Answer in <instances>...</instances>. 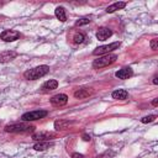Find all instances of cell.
<instances>
[{"label": "cell", "mask_w": 158, "mask_h": 158, "mask_svg": "<svg viewBox=\"0 0 158 158\" xmlns=\"http://www.w3.org/2000/svg\"><path fill=\"white\" fill-rule=\"evenodd\" d=\"M48 72H49V67L48 65H38V67H35L32 69L26 70L23 73V77L26 79H28V80H36V79H40L43 75H46Z\"/></svg>", "instance_id": "6da1fadb"}, {"label": "cell", "mask_w": 158, "mask_h": 158, "mask_svg": "<svg viewBox=\"0 0 158 158\" xmlns=\"http://www.w3.org/2000/svg\"><path fill=\"white\" fill-rule=\"evenodd\" d=\"M52 146V143H49L48 141H43V142H37L35 146H33V149L36 151H44L47 148H49Z\"/></svg>", "instance_id": "ac0fdd59"}, {"label": "cell", "mask_w": 158, "mask_h": 158, "mask_svg": "<svg viewBox=\"0 0 158 158\" xmlns=\"http://www.w3.org/2000/svg\"><path fill=\"white\" fill-rule=\"evenodd\" d=\"M120 42H114V43H110V44H105V46H100L98 48H95L93 51V54L94 56H104V54H109L110 52L117 49L120 47Z\"/></svg>", "instance_id": "5b68a950"}, {"label": "cell", "mask_w": 158, "mask_h": 158, "mask_svg": "<svg viewBox=\"0 0 158 158\" xmlns=\"http://www.w3.org/2000/svg\"><path fill=\"white\" fill-rule=\"evenodd\" d=\"M125 6H126V2H125V1H117V2H114L112 5L107 6V7H106V12H107V14H111V12H115L116 10L123 9Z\"/></svg>", "instance_id": "2e32d148"}, {"label": "cell", "mask_w": 158, "mask_h": 158, "mask_svg": "<svg viewBox=\"0 0 158 158\" xmlns=\"http://www.w3.org/2000/svg\"><path fill=\"white\" fill-rule=\"evenodd\" d=\"M54 15H56V17H57L60 22H64V21L67 20L65 10H64V7H62V6H58V7L54 10Z\"/></svg>", "instance_id": "e0dca14e"}, {"label": "cell", "mask_w": 158, "mask_h": 158, "mask_svg": "<svg viewBox=\"0 0 158 158\" xmlns=\"http://www.w3.org/2000/svg\"><path fill=\"white\" fill-rule=\"evenodd\" d=\"M117 59V56L114 54V53H109V54H104L101 57H99L98 59H95L93 62V67L99 69V68H104V67H107L112 63H115Z\"/></svg>", "instance_id": "3957f363"}, {"label": "cell", "mask_w": 158, "mask_h": 158, "mask_svg": "<svg viewBox=\"0 0 158 158\" xmlns=\"http://www.w3.org/2000/svg\"><path fill=\"white\" fill-rule=\"evenodd\" d=\"M152 105H153V106H157V105H158V99H154V100L152 101Z\"/></svg>", "instance_id": "484cf974"}, {"label": "cell", "mask_w": 158, "mask_h": 158, "mask_svg": "<svg viewBox=\"0 0 158 158\" xmlns=\"http://www.w3.org/2000/svg\"><path fill=\"white\" fill-rule=\"evenodd\" d=\"M156 118H157L156 115H149V116L142 117V118H141V122H142V123H148V122H153Z\"/></svg>", "instance_id": "ffe728a7"}, {"label": "cell", "mask_w": 158, "mask_h": 158, "mask_svg": "<svg viewBox=\"0 0 158 158\" xmlns=\"http://www.w3.org/2000/svg\"><path fill=\"white\" fill-rule=\"evenodd\" d=\"M57 86H58V81L54 80V79H49V80H47L42 84L41 91L42 93H48V91H52V90L57 89Z\"/></svg>", "instance_id": "8fae6325"}, {"label": "cell", "mask_w": 158, "mask_h": 158, "mask_svg": "<svg viewBox=\"0 0 158 158\" xmlns=\"http://www.w3.org/2000/svg\"><path fill=\"white\" fill-rule=\"evenodd\" d=\"M149 44H151V48H152L153 51H157V48H158V40H157V38H153Z\"/></svg>", "instance_id": "7402d4cb"}, {"label": "cell", "mask_w": 158, "mask_h": 158, "mask_svg": "<svg viewBox=\"0 0 158 158\" xmlns=\"http://www.w3.org/2000/svg\"><path fill=\"white\" fill-rule=\"evenodd\" d=\"M5 131L6 132H11V133H27V132L35 131V126L30 125V123H26V122L11 123V125H6L5 126Z\"/></svg>", "instance_id": "7a4b0ae2"}, {"label": "cell", "mask_w": 158, "mask_h": 158, "mask_svg": "<svg viewBox=\"0 0 158 158\" xmlns=\"http://www.w3.org/2000/svg\"><path fill=\"white\" fill-rule=\"evenodd\" d=\"M47 115H48V112L46 110H35V111L25 112L21 118L25 122H27V121H36V120H41V118L46 117Z\"/></svg>", "instance_id": "277c9868"}, {"label": "cell", "mask_w": 158, "mask_h": 158, "mask_svg": "<svg viewBox=\"0 0 158 158\" xmlns=\"http://www.w3.org/2000/svg\"><path fill=\"white\" fill-rule=\"evenodd\" d=\"M84 40H85V35L81 33V32H78V33H75V35L73 36V41H74V43H77V44L83 43Z\"/></svg>", "instance_id": "d6986e66"}, {"label": "cell", "mask_w": 158, "mask_h": 158, "mask_svg": "<svg viewBox=\"0 0 158 158\" xmlns=\"http://www.w3.org/2000/svg\"><path fill=\"white\" fill-rule=\"evenodd\" d=\"M74 122L73 121H69V120H57L54 122V128L57 131H64L67 128H69Z\"/></svg>", "instance_id": "5bb4252c"}, {"label": "cell", "mask_w": 158, "mask_h": 158, "mask_svg": "<svg viewBox=\"0 0 158 158\" xmlns=\"http://www.w3.org/2000/svg\"><path fill=\"white\" fill-rule=\"evenodd\" d=\"M17 57V53L15 51H4L0 52V63H7Z\"/></svg>", "instance_id": "30bf717a"}, {"label": "cell", "mask_w": 158, "mask_h": 158, "mask_svg": "<svg viewBox=\"0 0 158 158\" xmlns=\"http://www.w3.org/2000/svg\"><path fill=\"white\" fill-rule=\"evenodd\" d=\"M0 6H1V2H0Z\"/></svg>", "instance_id": "4316f807"}, {"label": "cell", "mask_w": 158, "mask_h": 158, "mask_svg": "<svg viewBox=\"0 0 158 158\" xmlns=\"http://www.w3.org/2000/svg\"><path fill=\"white\" fill-rule=\"evenodd\" d=\"M90 22V20L88 19V17H83V19H79L77 22H75V25L77 26H83V25H86V23H89Z\"/></svg>", "instance_id": "44dd1931"}, {"label": "cell", "mask_w": 158, "mask_h": 158, "mask_svg": "<svg viewBox=\"0 0 158 158\" xmlns=\"http://www.w3.org/2000/svg\"><path fill=\"white\" fill-rule=\"evenodd\" d=\"M132 74H133V70H132L130 67L121 68L120 70H117V72L115 73L116 78H118V79H128L130 77H132Z\"/></svg>", "instance_id": "4fadbf2b"}, {"label": "cell", "mask_w": 158, "mask_h": 158, "mask_svg": "<svg viewBox=\"0 0 158 158\" xmlns=\"http://www.w3.org/2000/svg\"><path fill=\"white\" fill-rule=\"evenodd\" d=\"M68 102V96L65 94H57L51 98V104L54 106H63Z\"/></svg>", "instance_id": "9c48e42d"}, {"label": "cell", "mask_w": 158, "mask_h": 158, "mask_svg": "<svg viewBox=\"0 0 158 158\" xmlns=\"http://www.w3.org/2000/svg\"><path fill=\"white\" fill-rule=\"evenodd\" d=\"M112 35V31L109 28V27H100L96 32V38L99 41H105L107 40L110 36Z\"/></svg>", "instance_id": "7c38bea8"}, {"label": "cell", "mask_w": 158, "mask_h": 158, "mask_svg": "<svg viewBox=\"0 0 158 158\" xmlns=\"http://www.w3.org/2000/svg\"><path fill=\"white\" fill-rule=\"evenodd\" d=\"M20 37V32L19 31H15V30H5L0 33V38L5 42H12V41H16L17 38Z\"/></svg>", "instance_id": "8992f818"}, {"label": "cell", "mask_w": 158, "mask_h": 158, "mask_svg": "<svg viewBox=\"0 0 158 158\" xmlns=\"http://www.w3.org/2000/svg\"><path fill=\"white\" fill-rule=\"evenodd\" d=\"M83 139H84V141H90L91 138H90V136H88V135H84V136H83Z\"/></svg>", "instance_id": "d4e9b609"}, {"label": "cell", "mask_w": 158, "mask_h": 158, "mask_svg": "<svg viewBox=\"0 0 158 158\" xmlns=\"http://www.w3.org/2000/svg\"><path fill=\"white\" fill-rule=\"evenodd\" d=\"M72 158H84L83 154H79V153H73L72 154Z\"/></svg>", "instance_id": "603a6c76"}, {"label": "cell", "mask_w": 158, "mask_h": 158, "mask_svg": "<svg viewBox=\"0 0 158 158\" xmlns=\"http://www.w3.org/2000/svg\"><path fill=\"white\" fill-rule=\"evenodd\" d=\"M153 84H154V85H157V84H158V77H157V75H154V77H153Z\"/></svg>", "instance_id": "cb8c5ba5"}, {"label": "cell", "mask_w": 158, "mask_h": 158, "mask_svg": "<svg viewBox=\"0 0 158 158\" xmlns=\"http://www.w3.org/2000/svg\"><path fill=\"white\" fill-rule=\"evenodd\" d=\"M111 96H112V99H116V100H125V99H127L128 93L125 89H117L112 93Z\"/></svg>", "instance_id": "9a60e30c"}, {"label": "cell", "mask_w": 158, "mask_h": 158, "mask_svg": "<svg viewBox=\"0 0 158 158\" xmlns=\"http://www.w3.org/2000/svg\"><path fill=\"white\" fill-rule=\"evenodd\" d=\"M54 133L49 132V131H40L32 135V139L37 141V142H43V141H49L52 138H54Z\"/></svg>", "instance_id": "52a82bcc"}, {"label": "cell", "mask_w": 158, "mask_h": 158, "mask_svg": "<svg viewBox=\"0 0 158 158\" xmlns=\"http://www.w3.org/2000/svg\"><path fill=\"white\" fill-rule=\"evenodd\" d=\"M93 93H94V90L91 88H79L74 91V98L75 99H86Z\"/></svg>", "instance_id": "ba28073f"}]
</instances>
